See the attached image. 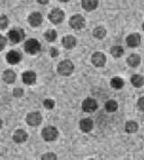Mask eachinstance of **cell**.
<instances>
[{
    "mask_svg": "<svg viewBox=\"0 0 144 160\" xmlns=\"http://www.w3.org/2000/svg\"><path fill=\"white\" fill-rule=\"evenodd\" d=\"M16 78V75L13 70H6L4 74H3V79L5 80L8 84H12L14 83V80Z\"/></svg>",
    "mask_w": 144,
    "mask_h": 160,
    "instance_id": "18",
    "label": "cell"
},
{
    "mask_svg": "<svg viewBox=\"0 0 144 160\" xmlns=\"http://www.w3.org/2000/svg\"><path fill=\"white\" fill-rule=\"evenodd\" d=\"M59 1H60V2H68V1H69V0H59Z\"/></svg>",
    "mask_w": 144,
    "mask_h": 160,
    "instance_id": "35",
    "label": "cell"
},
{
    "mask_svg": "<svg viewBox=\"0 0 144 160\" xmlns=\"http://www.w3.org/2000/svg\"><path fill=\"white\" fill-rule=\"evenodd\" d=\"M8 37L14 43H18L24 38V32L20 28H15L8 32Z\"/></svg>",
    "mask_w": 144,
    "mask_h": 160,
    "instance_id": "4",
    "label": "cell"
},
{
    "mask_svg": "<svg viewBox=\"0 0 144 160\" xmlns=\"http://www.w3.org/2000/svg\"><path fill=\"white\" fill-rule=\"evenodd\" d=\"M8 24V20H7V16L2 15L0 16V29H6Z\"/></svg>",
    "mask_w": 144,
    "mask_h": 160,
    "instance_id": "27",
    "label": "cell"
},
{
    "mask_svg": "<svg viewBox=\"0 0 144 160\" xmlns=\"http://www.w3.org/2000/svg\"><path fill=\"white\" fill-rule=\"evenodd\" d=\"M44 37L48 42H53L57 38V32L54 30H49L45 32Z\"/></svg>",
    "mask_w": 144,
    "mask_h": 160,
    "instance_id": "26",
    "label": "cell"
},
{
    "mask_svg": "<svg viewBox=\"0 0 144 160\" xmlns=\"http://www.w3.org/2000/svg\"><path fill=\"white\" fill-rule=\"evenodd\" d=\"M26 122L31 126H37L42 122V116L39 112L29 113L26 117Z\"/></svg>",
    "mask_w": 144,
    "mask_h": 160,
    "instance_id": "8",
    "label": "cell"
},
{
    "mask_svg": "<svg viewBox=\"0 0 144 160\" xmlns=\"http://www.w3.org/2000/svg\"><path fill=\"white\" fill-rule=\"evenodd\" d=\"M62 44H63V46L66 49L70 50V49H73L76 46L77 40L71 35H67L62 39Z\"/></svg>",
    "mask_w": 144,
    "mask_h": 160,
    "instance_id": "12",
    "label": "cell"
},
{
    "mask_svg": "<svg viewBox=\"0 0 144 160\" xmlns=\"http://www.w3.org/2000/svg\"><path fill=\"white\" fill-rule=\"evenodd\" d=\"M42 158H43V159H56L57 157H56V155H54V154H52V153H48V154L43 155Z\"/></svg>",
    "mask_w": 144,
    "mask_h": 160,
    "instance_id": "29",
    "label": "cell"
},
{
    "mask_svg": "<svg viewBox=\"0 0 144 160\" xmlns=\"http://www.w3.org/2000/svg\"><path fill=\"white\" fill-rule=\"evenodd\" d=\"M126 42H127L128 46L131 47V48H134V47L139 46L141 43V36L139 33H131L127 37Z\"/></svg>",
    "mask_w": 144,
    "mask_h": 160,
    "instance_id": "10",
    "label": "cell"
},
{
    "mask_svg": "<svg viewBox=\"0 0 144 160\" xmlns=\"http://www.w3.org/2000/svg\"><path fill=\"white\" fill-rule=\"evenodd\" d=\"M1 127H2V121L0 120V128H1Z\"/></svg>",
    "mask_w": 144,
    "mask_h": 160,
    "instance_id": "36",
    "label": "cell"
},
{
    "mask_svg": "<svg viewBox=\"0 0 144 160\" xmlns=\"http://www.w3.org/2000/svg\"><path fill=\"white\" fill-rule=\"evenodd\" d=\"M40 49H41V45L35 39L28 40L24 44V50L29 54H35L36 52L40 51Z\"/></svg>",
    "mask_w": 144,
    "mask_h": 160,
    "instance_id": "3",
    "label": "cell"
},
{
    "mask_svg": "<svg viewBox=\"0 0 144 160\" xmlns=\"http://www.w3.org/2000/svg\"><path fill=\"white\" fill-rule=\"evenodd\" d=\"M28 138L27 133L23 130H18L14 133V140L16 143H22L23 141H25Z\"/></svg>",
    "mask_w": 144,
    "mask_h": 160,
    "instance_id": "17",
    "label": "cell"
},
{
    "mask_svg": "<svg viewBox=\"0 0 144 160\" xmlns=\"http://www.w3.org/2000/svg\"><path fill=\"white\" fill-rule=\"evenodd\" d=\"M69 25L73 29H82L85 26V19L80 15H73L69 20Z\"/></svg>",
    "mask_w": 144,
    "mask_h": 160,
    "instance_id": "5",
    "label": "cell"
},
{
    "mask_svg": "<svg viewBox=\"0 0 144 160\" xmlns=\"http://www.w3.org/2000/svg\"><path fill=\"white\" fill-rule=\"evenodd\" d=\"M50 55H51V57H53V58H56L58 55H59V51L56 48H51L50 49Z\"/></svg>",
    "mask_w": 144,
    "mask_h": 160,
    "instance_id": "33",
    "label": "cell"
},
{
    "mask_svg": "<svg viewBox=\"0 0 144 160\" xmlns=\"http://www.w3.org/2000/svg\"><path fill=\"white\" fill-rule=\"evenodd\" d=\"M43 104L47 109H52L54 107V101L51 99H46L43 102Z\"/></svg>",
    "mask_w": 144,
    "mask_h": 160,
    "instance_id": "28",
    "label": "cell"
},
{
    "mask_svg": "<svg viewBox=\"0 0 144 160\" xmlns=\"http://www.w3.org/2000/svg\"><path fill=\"white\" fill-rule=\"evenodd\" d=\"M42 135H43V138L45 140L52 141V140H55L57 138L59 132H58V130L55 127L49 126V127H46L43 129V131H42Z\"/></svg>",
    "mask_w": 144,
    "mask_h": 160,
    "instance_id": "2",
    "label": "cell"
},
{
    "mask_svg": "<svg viewBox=\"0 0 144 160\" xmlns=\"http://www.w3.org/2000/svg\"><path fill=\"white\" fill-rule=\"evenodd\" d=\"M123 85H124L123 80L119 77H115L111 80V86L115 89H121L123 87Z\"/></svg>",
    "mask_w": 144,
    "mask_h": 160,
    "instance_id": "21",
    "label": "cell"
},
{
    "mask_svg": "<svg viewBox=\"0 0 144 160\" xmlns=\"http://www.w3.org/2000/svg\"><path fill=\"white\" fill-rule=\"evenodd\" d=\"M7 44V39L2 35H0V51H2Z\"/></svg>",
    "mask_w": 144,
    "mask_h": 160,
    "instance_id": "30",
    "label": "cell"
},
{
    "mask_svg": "<svg viewBox=\"0 0 144 160\" xmlns=\"http://www.w3.org/2000/svg\"><path fill=\"white\" fill-rule=\"evenodd\" d=\"M40 4H43V5H44V4H47L48 2H49V0H37Z\"/></svg>",
    "mask_w": 144,
    "mask_h": 160,
    "instance_id": "34",
    "label": "cell"
},
{
    "mask_svg": "<svg viewBox=\"0 0 144 160\" xmlns=\"http://www.w3.org/2000/svg\"><path fill=\"white\" fill-rule=\"evenodd\" d=\"M117 108H118V104L114 100H109L105 103V109L109 112H114L117 110Z\"/></svg>",
    "mask_w": 144,
    "mask_h": 160,
    "instance_id": "24",
    "label": "cell"
},
{
    "mask_svg": "<svg viewBox=\"0 0 144 160\" xmlns=\"http://www.w3.org/2000/svg\"><path fill=\"white\" fill-rule=\"evenodd\" d=\"M131 84L135 87V88H141L142 87L144 84V78L141 75H134L131 77Z\"/></svg>",
    "mask_w": 144,
    "mask_h": 160,
    "instance_id": "20",
    "label": "cell"
},
{
    "mask_svg": "<svg viewBox=\"0 0 144 160\" xmlns=\"http://www.w3.org/2000/svg\"><path fill=\"white\" fill-rule=\"evenodd\" d=\"M138 106H139L140 110L144 111V97H141V98L139 99V101H138Z\"/></svg>",
    "mask_w": 144,
    "mask_h": 160,
    "instance_id": "32",
    "label": "cell"
},
{
    "mask_svg": "<svg viewBox=\"0 0 144 160\" xmlns=\"http://www.w3.org/2000/svg\"><path fill=\"white\" fill-rule=\"evenodd\" d=\"M142 27H143V30H144V22H143V25H142Z\"/></svg>",
    "mask_w": 144,
    "mask_h": 160,
    "instance_id": "37",
    "label": "cell"
},
{
    "mask_svg": "<svg viewBox=\"0 0 144 160\" xmlns=\"http://www.w3.org/2000/svg\"><path fill=\"white\" fill-rule=\"evenodd\" d=\"M64 12L59 8H56L54 10H52L49 15V19L52 23L58 24L59 22H61L64 19Z\"/></svg>",
    "mask_w": 144,
    "mask_h": 160,
    "instance_id": "6",
    "label": "cell"
},
{
    "mask_svg": "<svg viewBox=\"0 0 144 160\" xmlns=\"http://www.w3.org/2000/svg\"><path fill=\"white\" fill-rule=\"evenodd\" d=\"M140 62H141V58L137 54H131L129 58H127V63L131 68H136L137 66H139Z\"/></svg>",
    "mask_w": 144,
    "mask_h": 160,
    "instance_id": "19",
    "label": "cell"
},
{
    "mask_svg": "<svg viewBox=\"0 0 144 160\" xmlns=\"http://www.w3.org/2000/svg\"><path fill=\"white\" fill-rule=\"evenodd\" d=\"M82 109L86 112H93L97 109V102L92 98H86L82 103Z\"/></svg>",
    "mask_w": 144,
    "mask_h": 160,
    "instance_id": "7",
    "label": "cell"
},
{
    "mask_svg": "<svg viewBox=\"0 0 144 160\" xmlns=\"http://www.w3.org/2000/svg\"><path fill=\"white\" fill-rule=\"evenodd\" d=\"M36 80L35 73L33 71H27L23 74V81L26 85H32L34 84Z\"/></svg>",
    "mask_w": 144,
    "mask_h": 160,
    "instance_id": "14",
    "label": "cell"
},
{
    "mask_svg": "<svg viewBox=\"0 0 144 160\" xmlns=\"http://www.w3.org/2000/svg\"><path fill=\"white\" fill-rule=\"evenodd\" d=\"M74 70V65L69 59L61 61L58 66V72L61 76H69Z\"/></svg>",
    "mask_w": 144,
    "mask_h": 160,
    "instance_id": "1",
    "label": "cell"
},
{
    "mask_svg": "<svg viewBox=\"0 0 144 160\" xmlns=\"http://www.w3.org/2000/svg\"><path fill=\"white\" fill-rule=\"evenodd\" d=\"M111 54L115 57V58H120L123 54V49L121 46H114L111 49Z\"/></svg>",
    "mask_w": 144,
    "mask_h": 160,
    "instance_id": "25",
    "label": "cell"
},
{
    "mask_svg": "<svg viewBox=\"0 0 144 160\" xmlns=\"http://www.w3.org/2000/svg\"><path fill=\"white\" fill-rule=\"evenodd\" d=\"M98 4V0H82V7L86 11H92L95 9Z\"/></svg>",
    "mask_w": 144,
    "mask_h": 160,
    "instance_id": "16",
    "label": "cell"
},
{
    "mask_svg": "<svg viewBox=\"0 0 144 160\" xmlns=\"http://www.w3.org/2000/svg\"><path fill=\"white\" fill-rule=\"evenodd\" d=\"M105 56L102 52H95L92 56V63L95 67H103L105 64Z\"/></svg>",
    "mask_w": 144,
    "mask_h": 160,
    "instance_id": "9",
    "label": "cell"
},
{
    "mask_svg": "<svg viewBox=\"0 0 144 160\" xmlns=\"http://www.w3.org/2000/svg\"><path fill=\"white\" fill-rule=\"evenodd\" d=\"M137 130H138V124L135 122H128L126 125H125V131L129 133H134L136 132Z\"/></svg>",
    "mask_w": 144,
    "mask_h": 160,
    "instance_id": "23",
    "label": "cell"
},
{
    "mask_svg": "<svg viewBox=\"0 0 144 160\" xmlns=\"http://www.w3.org/2000/svg\"><path fill=\"white\" fill-rule=\"evenodd\" d=\"M23 94V91L22 90L21 88H15L14 90V95L16 97H20Z\"/></svg>",
    "mask_w": 144,
    "mask_h": 160,
    "instance_id": "31",
    "label": "cell"
},
{
    "mask_svg": "<svg viewBox=\"0 0 144 160\" xmlns=\"http://www.w3.org/2000/svg\"><path fill=\"white\" fill-rule=\"evenodd\" d=\"M7 60L10 64H13V65L17 64L21 60V54L19 52H17V51H9L7 55Z\"/></svg>",
    "mask_w": 144,
    "mask_h": 160,
    "instance_id": "11",
    "label": "cell"
},
{
    "mask_svg": "<svg viewBox=\"0 0 144 160\" xmlns=\"http://www.w3.org/2000/svg\"><path fill=\"white\" fill-rule=\"evenodd\" d=\"M105 35H106V31L102 26H98L94 30V36L96 39H103Z\"/></svg>",
    "mask_w": 144,
    "mask_h": 160,
    "instance_id": "22",
    "label": "cell"
},
{
    "mask_svg": "<svg viewBox=\"0 0 144 160\" xmlns=\"http://www.w3.org/2000/svg\"><path fill=\"white\" fill-rule=\"evenodd\" d=\"M43 22V17L40 13H33L29 16V22L32 26H39Z\"/></svg>",
    "mask_w": 144,
    "mask_h": 160,
    "instance_id": "13",
    "label": "cell"
},
{
    "mask_svg": "<svg viewBox=\"0 0 144 160\" xmlns=\"http://www.w3.org/2000/svg\"><path fill=\"white\" fill-rule=\"evenodd\" d=\"M79 126L84 132H89L93 129V122L90 119H83L80 121Z\"/></svg>",
    "mask_w": 144,
    "mask_h": 160,
    "instance_id": "15",
    "label": "cell"
}]
</instances>
